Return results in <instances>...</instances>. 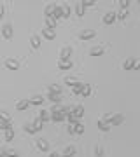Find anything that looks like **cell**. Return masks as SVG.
Instances as JSON below:
<instances>
[{"label":"cell","instance_id":"6da1fadb","mask_svg":"<svg viewBox=\"0 0 140 157\" xmlns=\"http://www.w3.org/2000/svg\"><path fill=\"white\" fill-rule=\"evenodd\" d=\"M102 119H103L110 128L112 126H121V124L124 122V115L123 113H114V115H112V113H105Z\"/></svg>","mask_w":140,"mask_h":157},{"label":"cell","instance_id":"7a4b0ae2","mask_svg":"<svg viewBox=\"0 0 140 157\" xmlns=\"http://www.w3.org/2000/svg\"><path fill=\"white\" fill-rule=\"evenodd\" d=\"M51 121H53V122H63V121H65V115L60 112V108L56 107V105L53 107V110H51Z\"/></svg>","mask_w":140,"mask_h":157},{"label":"cell","instance_id":"3957f363","mask_svg":"<svg viewBox=\"0 0 140 157\" xmlns=\"http://www.w3.org/2000/svg\"><path fill=\"white\" fill-rule=\"evenodd\" d=\"M102 21H103V25H114V23L118 21V12H114V11L107 12Z\"/></svg>","mask_w":140,"mask_h":157},{"label":"cell","instance_id":"277c9868","mask_svg":"<svg viewBox=\"0 0 140 157\" xmlns=\"http://www.w3.org/2000/svg\"><path fill=\"white\" fill-rule=\"evenodd\" d=\"M12 35H14L12 25H9V23H7V25H4V26H2V37H4L6 40H11V39H12Z\"/></svg>","mask_w":140,"mask_h":157},{"label":"cell","instance_id":"5b68a950","mask_svg":"<svg viewBox=\"0 0 140 157\" xmlns=\"http://www.w3.org/2000/svg\"><path fill=\"white\" fill-rule=\"evenodd\" d=\"M95 37H96L95 30H84V32L79 33V39H81V40H93Z\"/></svg>","mask_w":140,"mask_h":157},{"label":"cell","instance_id":"8992f818","mask_svg":"<svg viewBox=\"0 0 140 157\" xmlns=\"http://www.w3.org/2000/svg\"><path fill=\"white\" fill-rule=\"evenodd\" d=\"M72 113H74V117L81 122V119L84 117V107H82V105H77L75 108H72Z\"/></svg>","mask_w":140,"mask_h":157},{"label":"cell","instance_id":"52a82bcc","mask_svg":"<svg viewBox=\"0 0 140 157\" xmlns=\"http://www.w3.org/2000/svg\"><path fill=\"white\" fill-rule=\"evenodd\" d=\"M75 154H77V148H75L74 145H68V147H65L62 157H75Z\"/></svg>","mask_w":140,"mask_h":157},{"label":"cell","instance_id":"ba28073f","mask_svg":"<svg viewBox=\"0 0 140 157\" xmlns=\"http://www.w3.org/2000/svg\"><path fill=\"white\" fill-rule=\"evenodd\" d=\"M42 37L51 42V40L56 39V32H54V30H51V28H44V30H42Z\"/></svg>","mask_w":140,"mask_h":157},{"label":"cell","instance_id":"9c48e42d","mask_svg":"<svg viewBox=\"0 0 140 157\" xmlns=\"http://www.w3.org/2000/svg\"><path fill=\"white\" fill-rule=\"evenodd\" d=\"M72 67H74V63L70 61V58H68V59H60V61H58V68H60V70H70Z\"/></svg>","mask_w":140,"mask_h":157},{"label":"cell","instance_id":"30bf717a","mask_svg":"<svg viewBox=\"0 0 140 157\" xmlns=\"http://www.w3.org/2000/svg\"><path fill=\"white\" fill-rule=\"evenodd\" d=\"M35 145H37V148H39L40 152H49V141L47 140H37Z\"/></svg>","mask_w":140,"mask_h":157},{"label":"cell","instance_id":"8fae6325","mask_svg":"<svg viewBox=\"0 0 140 157\" xmlns=\"http://www.w3.org/2000/svg\"><path fill=\"white\" fill-rule=\"evenodd\" d=\"M6 68H7V70H12V72H16L18 68H19V63H18L16 59L9 58V59H6Z\"/></svg>","mask_w":140,"mask_h":157},{"label":"cell","instance_id":"7c38bea8","mask_svg":"<svg viewBox=\"0 0 140 157\" xmlns=\"http://www.w3.org/2000/svg\"><path fill=\"white\" fill-rule=\"evenodd\" d=\"M72 47H70V45H65V47H63L62 49V52H60V59H68V58L72 56Z\"/></svg>","mask_w":140,"mask_h":157},{"label":"cell","instance_id":"4fadbf2b","mask_svg":"<svg viewBox=\"0 0 140 157\" xmlns=\"http://www.w3.org/2000/svg\"><path fill=\"white\" fill-rule=\"evenodd\" d=\"M30 44H32V49H40V44H42V40H40L39 35H32V39H30Z\"/></svg>","mask_w":140,"mask_h":157},{"label":"cell","instance_id":"5bb4252c","mask_svg":"<svg viewBox=\"0 0 140 157\" xmlns=\"http://www.w3.org/2000/svg\"><path fill=\"white\" fill-rule=\"evenodd\" d=\"M96 128L100 129V131H103V133H107V131H110V126L103 121V119H98L96 121Z\"/></svg>","mask_w":140,"mask_h":157},{"label":"cell","instance_id":"9a60e30c","mask_svg":"<svg viewBox=\"0 0 140 157\" xmlns=\"http://www.w3.org/2000/svg\"><path fill=\"white\" fill-rule=\"evenodd\" d=\"M103 52H105V49H103V47H91V49H90V56L98 58V56H102Z\"/></svg>","mask_w":140,"mask_h":157},{"label":"cell","instance_id":"2e32d148","mask_svg":"<svg viewBox=\"0 0 140 157\" xmlns=\"http://www.w3.org/2000/svg\"><path fill=\"white\" fill-rule=\"evenodd\" d=\"M135 63H137V59H135V58H128V59L123 63V70H133Z\"/></svg>","mask_w":140,"mask_h":157},{"label":"cell","instance_id":"e0dca14e","mask_svg":"<svg viewBox=\"0 0 140 157\" xmlns=\"http://www.w3.org/2000/svg\"><path fill=\"white\" fill-rule=\"evenodd\" d=\"M28 107H30V101H26V100H21V101H18L16 103V110H19V112L26 110Z\"/></svg>","mask_w":140,"mask_h":157},{"label":"cell","instance_id":"ac0fdd59","mask_svg":"<svg viewBox=\"0 0 140 157\" xmlns=\"http://www.w3.org/2000/svg\"><path fill=\"white\" fill-rule=\"evenodd\" d=\"M47 93H51V94H62V87L58 84H53L47 87Z\"/></svg>","mask_w":140,"mask_h":157},{"label":"cell","instance_id":"d6986e66","mask_svg":"<svg viewBox=\"0 0 140 157\" xmlns=\"http://www.w3.org/2000/svg\"><path fill=\"white\" fill-rule=\"evenodd\" d=\"M54 19H63V7L62 6H56L54 7V14H53Z\"/></svg>","mask_w":140,"mask_h":157},{"label":"cell","instance_id":"ffe728a7","mask_svg":"<svg viewBox=\"0 0 140 157\" xmlns=\"http://www.w3.org/2000/svg\"><path fill=\"white\" fill-rule=\"evenodd\" d=\"M54 7H56V4H47V6H46V17H53Z\"/></svg>","mask_w":140,"mask_h":157},{"label":"cell","instance_id":"44dd1931","mask_svg":"<svg viewBox=\"0 0 140 157\" xmlns=\"http://www.w3.org/2000/svg\"><path fill=\"white\" fill-rule=\"evenodd\" d=\"M44 103V98L42 96H34L32 100H30V105H35V107H40Z\"/></svg>","mask_w":140,"mask_h":157},{"label":"cell","instance_id":"7402d4cb","mask_svg":"<svg viewBox=\"0 0 140 157\" xmlns=\"http://www.w3.org/2000/svg\"><path fill=\"white\" fill-rule=\"evenodd\" d=\"M47 100L53 101L54 105H58V103L62 101V94H51V93H47Z\"/></svg>","mask_w":140,"mask_h":157},{"label":"cell","instance_id":"603a6c76","mask_svg":"<svg viewBox=\"0 0 140 157\" xmlns=\"http://www.w3.org/2000/svg\"><path fill=\"white\" fill-rule=\"evenodd\" d=\"M39 117L42 119V122H47V121H51V112L49 110H40Z\"/></svg>","mask_w":140,"mask_h":157},{"label":"cell","instance_id":"cb8c5ba5","mask_svg":"<svg viewBox=\"0 0 140 157\" xmlns=\"http://www.w3.org/2000/svg\"><path fill=\"white\" fill-rule=\"evenodd\" d=\"M46 28L56 30V19L54 17H46Z\"/></svg>","mask_w":140,"mask_h":157},{"label":"cell","instance_id":"d4e9b609","mask_svg":"<svg viewBox=\"0 0 140 157\" xmlns=\"http://www.w3.org/2000/svg\"><path fill=\"white\" fill-rule=\"evenodd\" d=\"M4 140L6 141L14 140V129H7V131H4Z\"/></svg>","mask_w":140,"mask_h":157},{"label":"cell","instance_id":"484cf974","mask_svg":"<svg viewBox=\"0 0 140 157\" xmlns=\"http://www.w3.org/2000/svg\"><path fill=\"white\" fill-rule=\"evenodd\" d=\"M25 133H28V135H35V133H39V131H37V129H35V126L34 124H25Z\"/></svg>","mask_w":140,"mask_h":157},{"label":"cell","instance_id":"4316f807","mask_svg":"<svg viewBox=\"0 0 140 157\" xmlns=\"http://www.w3.org/2000/svg\"><path fill=\"white\" fill-rule=\"evenodd\" d=\"M74 129H75V135H84V124L82 122H77V124H74Z\"/></svg>","mask_w":140,"mask_h":157},{"label":"cell","instance_id":"83f0119b","mask_svg":"<svg viewBox=\"0 0 140 157\" xmlns=\"http://www.w3.org/2000/svg\"><path fill=\"white\" fill-rule=\"evenodd\" d=\"M84 11H86V9H84L82 2H79L77 6H75V14H77L79 17H82V16H84Z\"/></svg>","mask_w":140,"mask_h":157},{"label":"cell","instance_id":"f1b7e54d","mask_svg":"<svg viewBox=\"0 0 140 157\" xmlns=\"http://www.w3.org/2000/svg\"><path fill=\"white\" fill-rule=\"evenodd\" d=\"M91 86L90 84H84V87H82V93H81V96H84V98H88V96H91Z\"/></svg>","mask_w":140,"mask_h":157},{"label":"cell","instance_id":"f546056e","mask_svg":"<svg viewBox=\"0 0 140 157\" xmlns=\"http://www.w3.org/2000/svg\"><path fill=\"white\" fill-rule=\"evenodd\" d=\"M82 87H84V84L77 82V84H75V86L72 87V93H74V94H81V93H82Z\"/></svg>","mask_w":140,"mask_h":157},{"label":"cell","instance_id":"4dcf8cb0","mask_svg":"<svg viewBox=\"0 0 140 157\" xmlns=\"http://www.w3.org/2000/svg\"><path fill=\"white\" fill-rule=\"evenodd\" d=\"M0 129L2 131H7V129H12V121H4L0 124Z\"/></svg>","mask_w":140,"mask_h":157},{"label":"cell","instance_id":"1f68e13d","mask_svg":"<svg viewBox=\"0 0 140 157\" xmlns=\"http://www.w3.org/2000/svg\"><path fill=\"white\" fill-rule=\"evenodd\" d=\"M77 82H79L77 78H74V77H65V84L70 86V87H74V86L77 84Z\"/></svg>","mask_w":140,"mask_h":157},{"label":"cell","instance_id":"d6a6232c","mask_svg":"<svg viewBox=\"0 0 140 157\" xmlns=\"http://www.w3.org/2000/svg\"><path fill=\"white\" fill-rule=\"evenodd\" d=\"M34 126H35V129H37V131H40V129L44 128V122H42V119L37 117V119L34 121Z\"/></svg>","mask_w":140,"mask_h":157},{"label":"cell","instance_id":"836d02e7","mask_svg":"<svg viewBox=\"0 0 140 157\" xmlns=\"http://www.w3.org/2000/svg\"><path fill=\"white\" fill-rule=\"evenodd\" d=\"M63 19H68L70 17V7L67 6V4H63Z\"/></svg>","mask_w":140,"mask_h":157},{"label":"cell","instance_id":"e575fe53","mask_svg":"<svg viewBox=\"0 0 140 157\" xmlns=\"http://www.w3.org/2000/svg\"><path fill=\"white\" fill-rule=\"evenodd\" d=\"M126 17H128V11L118 12V21H126Z\"/></svg>","mask_w":140,"mask_h":157},{"label":"cell","instance_id":"d590c367","mask_svg":"<svg viewBox=\"0 0 140 157\" xmlns=\"http://www.w3.org/2000/svg\"><path fill=\"white\" fill-rule=\"evenodd\" d=\"M130 4H131V2H130V0H119V6L123 7V11H128Z\"/></svg>","mask_w":140,"mask_h":157},{"label":"cell","instance_id":"8d00e7d4","mask_svg":"<svg viewBox=\"0 0 140 157\" xmlns=\"http://www.w3.org/2000/svg\"><path fill=\"white\" fill-rule=\"evenodd\" d=\"M96 2L95 0H82V6H84V9H88V7H93Z\"/></svg>","mask_w":140,"mask_h":157},{"label":"cell","instance_id":"74e56055","mask_svg":"<svg viewBox=\"0 0 140 157\" xmlns=\"http://www.w3.org/2000/svg\"><path fill=\"white\" fill-rule=\"evenodd\" d=\"M95 155L96 157H103V147H100V145L96 147L95 148Z\"/></svg>","mask_w":140,"mask_h":157},{"label":"cell","instance_id":"f35d334b","mask_svg":"<svg viewBox=\"0 0 140 157\" xmlns=\"http://www.w3.org/2000/svg\"><path fill=\"white\" fill-rule=\"evenodd\" d=\"M0 119H2V121H11V115L7 112H0Z\"/></svg>","mask_w":140,"mask_h":157},{"label":"cell","instance_id":"ab89813d","mask_svg":"<svg viewBox=\"0 0 140 157\" xmlns=\"http://www.w3.org/2000/svg\"><path fill=\"white\" fill-rule=\"evenodd\" d=\"M6 152H7V157H19V154L14 150H6Z\"/></svg>","mask_w":140,"mask_h":157},{"label":"cell","instance_id":"60d3db41","mask_svg":"<svg viewBox=\"0 0 140 157\" xmlns=\"http://www.w3.org/2000/svg\"><path fill=\"white\" fill-rule=\"evenodd\" d=\"M67 131H68V135H75V129H74V124H68Z\"/></svg>","mask_w":140,"mask_h":157},{"label":"cell","instance_id":"b9f144b4","mask_svg":"<svg viewBox=\"0 0 140 157\" xmlns=\"http://www.w3.org/2000/svg\"><path fill=\"white\" fill-rule=\"evenodd\" d=\"M4 12H6V7H4V4H0V19L4 17Z\"/></svg>","mask_w":140,"mask_h":157},{"label":"cell","instance_id":"7bdbcfd3","mask_svg":"<svg viewBox=\"0 0 140 157\" xmlns=\"http://www.w3.org/2000/svg\"><path fill=\"white\" fill-rule=\"evenodd\" d=\"M47 157H62V155H60L58 152H49V155H47Z\"/></svg>","mask_w":140,"mask_h":157},{"label":"cell","instance_id":"ee69618b","mask_svg":"<svg viewBox=\"0 0 140 157\" xmlns=\"http://www.w3.org/2000/svg\"><path fill=\"white\" fill-rule=\"evenodd\" d=\"M133 70H140V61H137V63H135V67H133Z\"/></svg>","mask_w":140,"mask_h":157},{"label":"cell","instance_id":"f6af8a7d","mask_svg":"<svg viewBox=\"0 0 140 157\" xmlns=\"http://www.w3.org/2000/svg\"><path fill=\"white\" fill-rule=\"evenodd\" d=\"M0 157H7V152L6 150H0Z\"/></svg>","mask_w":140,"mask_h":157},{"label":"cell","instance_id":"bcb514c9","mask_svg":"<svg viewBox=\"0 0 140 157\" xmlns=\"http://www.w3.org/2000/svg\"><path fill=\"white\" fill-rule=\"evenodd\" d=\"M2 122H4V121H2V119H0V124H2Z\"/></svg>","mask_w":140,"mask_h":157},{"label":"cell","instance_id":"7dc6e473","mask_svg":"<svg viewBox=\"0 0 140 157\" xmlns=\"http://www.w3.org/2000/svg\"><path fill=\"white\" fill-rule=\"evenodd\" d=\"M0 150H2V148H0Z\"/></svg>","mask_w":140,"mask_h":157}]
</instances>
